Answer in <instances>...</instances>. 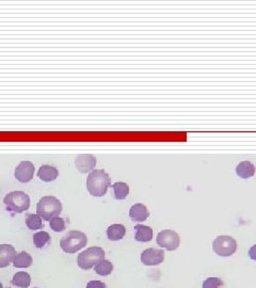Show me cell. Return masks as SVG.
Masks as SVG:
<instances>
[{"mask_svg": "<svg viewBox=\"0 0 256 288\" xmlns=\"http://www.w3.org/2000/svg\"><path fill=\"white\" fill-rule=\"evenodd\" d=\"M86 288H107V285L100 281H90L86 284Z\"/></svg>", "mask_w": 256, "mask_h": 288, "instance_id": "25", "label": "cell"}, {"mask_svg": "<svg viewBox=\"0 0 256 288\" xmlns=\"http://www.w3.org/2000/svg\"><path fill=\"white\" fill-rule=\"evenodd\" d=\"M11 283L17 287L27 288L31 284V277L29 276V273L24 272V271L17 272L14 274V277H13Z\"/></svg>", "mask_w": 256, "mask_h": 288, "instance_id": "18", "label": "cell"}, {"mask_svg": "<svg viewBox=\"0 0 256 288\" xmlns=\"http://www.w3.org/2000/svg\"><path fill=\"white\" fill-rule=\"evenodd\" d=\"M221 286H223V281L219 278H208L203 283V288H220Z\"/></svg>", "mask_w": 256, "mask_h": 288, "instance_id": "24", "label": "cell"}, {"mask_svg": "<svg viewBox=\"0 0 256 288\" xmlns=\"http://www.w3.org/2000/svg\"><path fill=\"white\" fill-rule=\"evenodd\" d=\"M16 255L15 248L11 244H0V268L8 267Z\"/></svg>", "mask_w": 256, "mask_h": 288, "instance_id": "11", "label": "cell"}, {"mask_svg": "<svg viewBox=\"0 0 256 288\" xmlns=\"http://www.w3.org/2000/svg\"><path fill=\"white\" fill-rule=\"evenodd\" d=\"M0 288H3V286H2V283L0 282Z\"/></svg>", "mask_w": 256, "mask_h": 288, "instance_id": "27", "label": "cell"}, {"mask_svg": "<svg viewBox=\"0 0 256 288\" xmlns=\"http://www.w3.org/2000/svg\"><path fill=\"white\" fill-rule=\"evenodd\" d=\"M126 234L125 226L122 224H111L107 229V236L108 239L111 241H118V240L123 239Z\"/></svg>", "mask_w": 256, "mask_h": 288, "instance_id": "16", "label": "cell"}, {"mask_svg": "<svg viewBox=\"0 0 256 288\" xmlns=\"http://www.w3.org/2000/svg\"><path fill=\"white\" fill-rule=\"evenodd\" d=\"M87 237L83 232L79 231H71L61 239L60 241V246L65 253H76L77 251L82 250L84 246L86 245Z\"/></svg>", "mask_w": 256, "mask_h": 288, "instance_id": "4", "label": "cell"}, {"mask_svg": "<svg viewBox=\"0 0 256 288\" xmlns=\"http://www.w3.org/2000/svg\"><path fill=\"white\" fill-rule=\"evenodd\" d=\"M94 270L99 276H109V274L113 271V265L110 260L103 259L102 262H99L95 267H94Z\"/></svg>", "mask_w": 256, "mask_h": 288, "instance_id": "20", "label": "cell"}, {"mask_svg": "<svg viewBox=\"0 0 256 288\" xmlns=\"http://www.w3.org/2000/svg\"><path fill=\"white\" fill-rule=\"evenodd\" d=\"M249 257H250L251 259L255 260L256 262V244L251 246L250 250H249Z\"/></svg>", "mask_w": 256, "mask_h": 288, "instance_id": "26", "label": "cell"}, {"mask_svg": "<svg viewBox=\"0 0 256 288\" xmlns=\"http://www.w3.org/2000/svg\"><path fill=\"white\" fill-rule=\"evenodd\" d=\"M111 184L109 174L105 170H93L86 177V189L93 196H103Z\"/></svg>", "mask_w": 256, "mask_h": 288, "instance_id": "1", "label": "cell"}, {"mask_svg": "<svg viewBox=\"0 0 256 288\" xmlns=\"http://www.w3.org/2000/svg\"><path fill=\"white\" fill-rule=\"evenodd\" d=\"M37 211L43 220L50 221L62 212V203L55 196H43L37 205Z\"/></svg>", "mask_w": 256, "mask_h": 288, "instance_id": "2", "label": "cell"}, {"mask_svg": "<svg viewBox=\"0 0 256 288\" xmlns=\"http://www.w3.org/2000/svg\"><path fill=\"white\" fill-rule=\"evenodd\" d=\"M165 260L164 250L150 248L146 249L141 254V262L145 266H158Z\"/></svg>", "mask_w": 256, "mask_h": 288, "instance_id": "8", "label": "cell"}, {"mask_svg": "<svg viewBox=\"0 0 256 288\" xmlns=\"http://www.w3.org/2000/svg\"><path fill=\"white\" fill-rule=\"evenodd\" d=\"M156 241L161 248H165L168 251H174L179 246L180 237L176 232L172 230H164L158 234Z\"/></svg>", "mask_w": 256, "mask_h": 288, "instance_id": "7", "label": "cell"}, {"mask_svg": "<svg viewBox=\"0 0 256 288\" xmlns=\"http://www.w3.org/2000/svg\"><path fill=\"white\" fill-rule=\"evenodd\" d=\"M5 207L10 211L21 214L30 207V197L24 191H12L3 198Z\"/></svg>", "mask_w": 256, "mask_h": 288, "instance_id": "3", "label": "cell"}, {"mask_svg": "<svg viewBox=\"0 0 256 288\" xmlns=\"http://www.w3.org/2000/svg\"><path fill=\"white\" fill-rule=\"evenodd\" d=\"M150 216V211L146 208L145 205L137 203L132 205L129 209V217L132 221L137 222H142L145 221Z\"/></svg>", "mask_w": 256, "mask_h": 288, "instance_id": "12", "label": "cell"}, {"mask_svg": "<svg viewBox=\"0 0 256 288\" xmlns=\"http://www.w3.org/2000/svg\"><path fill=\"white\" fill-rule=\"evenodd\" d=\"M59 172L55 167H51L49 164H43V166L39 169L38 176L41 178L43 182H52L58 177Z\"/></svg>", "mask_w": 256, "mask_h": 288, "instance_id": "14", "label": "cell"}, {"mask_svg": "<svg viewBox=\"0 0 256 288\" xmlns=\"http://www.w3.org/2000/svg\"><path fill=\"white\" fill-rule=\"evenodd\" d=\"M112 189L114 192V197L116 200H124L126 196L129 193V187L126 183L118 182L112 185Z\"/></svg>", "mask_w": 256, "mask_h": 288, "instance_id": "19", "label": "cell"}, {"mask_svg": "<svg viewBox=\"0 0 256 288\" xmlns=\"http://www.w3.org/2000/svg\"><path fill=\"white\" fill-rule=\"evenodd\" d=\"M35 288H37V287H35Z\"/></svg>", "mask_w": 256, "mask_h": 288, "instance_id": "28", "label": "cell"}, {"mask_svg": "<svg viewBox=\"0 0 256 288\" xmlns=\"http://www.w3.org/2000/svg\"><path fill=\"white\" fill-rule=\"evenodd\" d=\"M35 175V166L29 160H24L15 169V177L18 182L28 183Z\"/></svg>", "mask_w": 256, "mask_h": 288, "instance_id": "9", "label": "cell"}, {"mask_svg": "<svg viewBox=\"0 0 256 288\" xmlns=\"http://www.w3.org/2000/svg\"><path fill=\"white\" fill-rule=\"evenodd\" d=\"M75 164L82 173L92 172L96 166V158L91 154H80L77 156Z\"/></svg>", "mask_w": 256, "mask_h": 288, "instance_id": "10", "label": "cell"}, {"mask_svg": "<svg viewBox=\"0 0 256 288\" xmlns=\"http://www.w3.org/2000/svg\"><path fill=\"white\" fill-rule=\"evenodd\" d=\"M213 249L219 256H231L237 250V242L231 236H218L213 240Z\"/></svg>", "mask_w": 256, "mask_h": 288, "instance_id": "6", "label": "cell"}, {"mask_svg": "<svg viewBox=\"0 0 256 288\" xmlns=\"http://www.w3.org/2000/svg\"><path fill=\"white\" fill-rule=\"evenodd\" d=\"M8 288H9V287H8Z\"/></svg>", "mask_w": 256, "mask_h": 288, "instance_id": "29", "label": "cell"}, {"mask_svg": "<svg viewBox=\"0 0 256 288\" xmlns=\"http://www.w3.org/2000/svg\"><path fill=\"white\" fill-rule=\"evenodd\" d=\"M49 225L52 231L55 232H63L65 230V221L62 218H52L49 221Z\"/></svg>", "mask_w": 256, "mask_h": 288, "instance_id": "23", "label": "cell"}, {"mask_svg": "<svg viewBox=\"0 0 256 288\" xmlns=\"http://www.w3.org/2000/svg\"><path fill=\"white\" fill-rule=\"evenodd\" d=\"M12 263L15 268H28V267L32 265V257L27 252L22 251L21 253L15 255Z\"/></svg>", "mask_w": 256, "mask_h": 288, "instance_id": "17", "label": "cell"}, {"mask_svg": "<svg viewBox=\"0 0 256 288\" xmlns=\"http://www.w3.org/2000/svg\"><path fill=\"white\" fill-rule=\"evenodd\" d=\"M105 259V251L99 246H91L77 257V264L84 270H89Z\"/></svg>", "mask_w": 256, "mask_h": 288, "instance_id": "5", "label": "cell"}, {"mask_svg": "<svg viewBox=\"0 0 256 288\" xmlns=\"http://www.w3.org/2000/svg\"><path fill=\"white\" fill-rule=\"evenodd\" d=\"M236 174L241 178H250L255 174V166L251 161H241L236 167Z\"/></svg>", "mask_w": 256, "mask_h": 288, "instance_id": "15", "label": "cell"}, {"mask_svg": "<svg viewBox=\"0 0 256 288\" xmlns=\"http://www.w3.org/2000/svg\"><path fill=\"white\" fill-rule=\"evenodd\" d=\"M26 225L28 226V229L33 230V231L43 229L42 218L40 217L39 215H35V214L27 215L26 216Z\"/></svg>", "mask_w": 256, "mask_h": 288, "instance_id": "21", "label": "cell"}, {"mask_svg": "<svg viewBox=\"0 0 256 288\" xmlns=\"http://www.w3.org/2000/svg\"><path fill=\"white\" fill-rule=\"evenodd\" d=\"M134 231H136L134 239H136L137 241L147 242V241H151V240L153 239V229H151L150 226L138 224L134 226Z\"/></svg>", "mask_w": 256, "mask_h": 288, "instance_id": "13", "label": "cell"}, {"mask_svg": "<svg viewBox=\"0 0 256 288\" xmlns=\"http://www.w3.org/2000/svg\"><path fill=\"white\" fill-rule=\"evenodd\" d=\"M50 241V235L47 232H39L33 235V243L37 248L41 249L43 246Z\"/></svg>", "mask_w": 256, "mask_h": 288, "instance_id": "22", "label": "cell"}]
</instances>
